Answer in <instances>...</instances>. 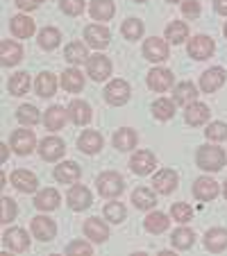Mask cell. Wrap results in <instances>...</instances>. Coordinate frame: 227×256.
<instances>
[{
    "label": "cell",
    "instance_id": "cell-43",
    "mask_svg": "<svg viewBox=\"0 0 227 256\" xmlns=\"http://www.w3.org/2000/svg\"><path fill=\"white\" fill-rule=\"evenodd\" d=\"M121 32L127 41H136V39H141V34H143V23H141L139 18H127V20H123Z\"/></svg>",
    "mask_w": 227,
    "mask_h": 256
},
{
    "label": "cell",
    "instance_id": "cell-7",
    "mask_svg": "<svg viewBox=\"0 0 227 256\" xmlns=\"http://www.w3.org/2000/svg\"><path fill=\"white\" fill-rule=\"evenodd\" d=\"M225 78H227L225 68L213 66V68H209V70L202 72V78H200V88H202L204 93H216L218 88L225 84Z\"/></svg>",
    "mask_w": 227,
    "mask_h": 256
},
{
    "label": "cell",
    "instance_id": "cell-18",
    "mask_svg": "<svg viewBox=\"0 0 227 256\" xmlns=\"http://www.w3.org/2000/svg\"><path fill=\"white\" fill-rule=\"evenodd\" d=\"M23 59V48L21 44H14V41H0V62L3 66H16V64Z\"/></svg>",
    "mask_w": 227,
    "mask_h": 256
},
{
    "label": "cell",
    "instance_id": "cell-47",
    "mask_svg": "<svg viewBox=\"0 0 227 256\" xmlns=\"http://www.w3.org/2000/svg\"><path fill=\"white\" fill-rule=\"evenodd\" d=\"M59 7H62L64 14L78 16L84 12V0H59Z\"/></svg>",
    "mask_w": 227,
    "mask_h": 256
},
{
    "label": "cell",
    "instance_id": "cell-44",
    "mask_svg": "<svg viewBox=\"0 0 227 256\" xmlns=\"http://www.w3.org/2000/svg\"><path fill=\"white\" fill-rule=\"evenodd\" d=\"M105 218L109 220V222L118 224L125 220V206H123L121 202H109L105 204Z\"/></svg>",
    "mask_w": 227,
    "mask_h": 256
},
{
    "label": "cell",
    "instance_id": "cell-4",
    "mask_svg": "<svg viewBox=\"0 0 227 256\" xmlns=\"http://www.w3.org/2000/svg\"><path fill=\"white\" fill-rule=\"evenodd\" d=\"M186 50H188V54H191L193 59H198V62H204V59H209L213 54V50H216V44H213V39L204 36V34H198V36H193V39H188Z\"/></svg>",
    "mask_w": 227,
    "mask_h": 256
},
{
    "label": "cell",
    "instance_id": "cell-15",
    "mask_svg": "<svg viewBox=\"0 0 227 256\" xmlns=\"http://www.w3.org/2000/svg\"><path fill=\"white\" fill-rule=\"evenodd\" d=\"M3 240H5V247L10 252H25L30 247L28 232H25V229H21V227L7 229L5 236H3Z\"/></svg>",
    "mask_w": 227,
    "mask_h": 256
},
{
    "label": "cell",
    "instance_id": "cell-53",
    "mask_svg": "<svg viewBox=\"0 0 227 256\" xmlns=\"http://www.w3.org/2000/svg\"><path fill=\"white\" fill-rule=\"evenodd\" d=\"M222 195H225V200H227V182L222 184Z\"/></svg>",
    "mask_w": 227,
    "mask_h": 256
},
{
    "label": "cell",
    "instance_id": "cell-20",
    "mask_svg": "<svg viewBox=\"0 0 227 256\" xmlns=\"http://www.w3.org/2000/svg\"><path fill=\"white\" fill-rule=\"evenodd\" d=\"M204 247L213 254L218 252H225L227 250V229H220V227H213L204 234Z\"/></svg>",
    "mask_w": 227,
    "mask_h": 256
},
{
    "label": "cell",
    "instance_id": "cell-42",
    "mask_svg": "<svg viewBox=\"0 0 227 256\" xmlns=\"http://www.w3.org/2000/svg\"><path fill=\"white\" fill-rule=\"evenodd\" d=\"M30 91V75L28 72H16V75H12L10 80V93L12 96H25V93Z\"/></svg>",
    "mask_w": 227,
    "mask_h": 256
},
{
    "label": "cell",
    "instance_id": "cell-28",
    "mask_svg": "<svg viewBox=\"0 0 227 256\" xmlns=\"http://www.w3.org/2000/svg\"><path fill=\"white\" fill-rule=\"evenodd\" d=\"M84 86V75L78 68H68L62 72V88L66 93H80Z\"/></svg>",
    "mask_w": 227,
    "mask_h": 256
},
{
    "label": "cell",
    "instance_id": "cell-48",
    "mask_svg": "<svg viewBox=\"0 0 227 256\" xmlns=\"http://www.w3.org/2000/svg\"><path fill=\"white\" fill-rule=\"evenodd\" d=\"M16 213H19V208H16L14 200H12V198H3V220H0V222L10 224L12 220L16 218Z\"/></svg>",
    "mask_w": 227,
    "mask_h": 256
},
{
    "label": "cell",
    "instance_id": "cell-31",
    "mask_svg": "<svg viewBox=\"0 0 227 256\" xmlns=\"http://www.w3.org/2000/svg\"><path fill=\"white\" fill-rule=\"evenodd\" d=\"M64 57H66L68 64H73V66H80V64H87L89 62V52H87V46L80 44V41H73V44L66 46V50H64Z\"/></svg>",
    "mask_w": 227,
    "mask_h": 256
},
{
    "label": "cell",
    "instance_id": "cell-46",
    "mask_svg": "<svg viewBox=\"0 0 227 256\" xmlns=\"http://www.w3.org/2000/svg\"><path fill=\"white\" fill-rule=\"evenodd\" d=\"M204 136H207L209 140H213V143L227 140V125L225 122H211V125H207V130H204Z\"/></svg>",
    "mask_w": 227,
    "mask_h": 256
},
{
    "label": "cell",
    "instance_id": "cell-51",
    "mask_svg": "<svg viewBox=\"0 0 227 256\" xmlns=\"http://www.w3.org/2000/svg\"><path fill=\"white\" fill-rule=\"evenodd\" d=\"M41 2H46V0H16V5H19L23 12H32V10H37V7H39Z\"/></svg>",
    "mask_w": 227,
    "mask_h": 256
},
{
    "label": "cell",
    "instance_id": "cell-32",
    "mask_svg": "<svg viewBox=\"0 0 227 256\" xmlns=\"http://www.w3.org/2000/svg\"><path fill=\"white\" fill-rule=\"evenodd\" d=\"M12 32H14V36H19V39H28V36H32L34 34V20L30 18V16H14L10 23Z\"/></svg>",
    "mask_w": 227,
    "mask_h": 256
},
{
    "label": "cell",
    "instance_id": "cell-50",
    "mask_svg": "<svg viewBox=\"0 0 227 256\" xmlns=\"http://www.w3.org/2000/svg\"><path fill=\"white\" fill-rule=\"evenodd\" d=\"M91 252H93V247L89 245V242H82V240H75L66 247V254H87L89 256Z\"/></svg>",
    "mask_w": 227,
    "mask_h": 256
},
{
    "label": "cell",
    "instance_id": "cell-2",
    "mask_svg": "<svg viewBox=\"0 0 227 256\" xmlns=\"http://www.w3.org/2000/svg\"><path fill=\"white\" fill-rule=\"evenodd\" d=\"M96 186H98V193H100L102 198H118V195L123 193V188H125V182H123V177L118 172L107 170V172L98 174Z\"/></svg>",
    "mask_w": 227,
    "mask_h": 256
},
{
    "label": "cell",
    "instance_id": "cell-33",
    "mask_svg": "<svg viewBox=\"0 0 227 256\" xmlns=\"http://www.w3.org/2000/svg\"><path fill=\"white\" fill-rule=\"evenodd\" d=\"M114 148L121 152H130L132 148H136V132L130 127H123L114 134Z\"/></svg>",
    "mask_w": 227,
    "mask_h": 256
},
{
    "label": "cell",
    "instance_id": "cell-41",
    "mask_svg": "<svg viewBox=\"0 0 227 256\" xmlns=\"http://www.w3.org/2000/svg\"><path fill=\"white\" fill-rule=\"evenodd\" d=\"M152 114H155V118H159V120H170L175 114V102L166 100V98H159V100L152 102Z\"/></svg>",
    "mask_w": 227,
    "mask_h": 256
},
{
    "label": "cell",
    "instance_id": "cell-11",
    "mask_svg": "<svg viewBox=\"0 0 227 256\" xmlns=\"http://www.w3.org/2000/svg\"><path fill=\"white\" fill-rule=\"evenodd\" d=\"M173 82H175V78L168 68H152V70L148 72V86L157 93L168 91V88L173 86Z\"/></svg>",
    "mask_w": 227,
    "mask_h": 256
},
{
    "label": "cell",
    "instance_id": "cell-22",
    "mask_svg": "<svg viewBox=\"0 0 227 256\" xmlns=\"http://www.w3.org/2000/svg\"><path fill=\"white\" fill-rule=\"evenodd\" d=\"M184 120H186L188 125H193V127L204 125V122L209 120V106L195 100L193 104L186 106V112H184Z\"/></svg>",
    "mask_w": 227,
    "mask_h": 256
},
{
    "label": "cell",
    "instance_id": "cell-55",
    "mask_svg": "<svg viewBox=\"0 0 227 256\" xmlns=\"http://www.w3.org/2000/svg\"><path fill=\"white\" fill-rule=\"evenodd\" d=\"M222 32H225V36H227V23H225V28H222Z\"/></svg>",
    "mask_w": 227,
    "mask_h": 256
},
{
    "label": "cell",
    "instance_id": "cell-54",
    "mask_svg": "<svg viewBox=\"0 0 227 256\" xmlns=\"http://www.w3.org/2000/svg\"><path fill=\"white\" fill-rule=\"evenodd\" d=\"M166 2H182V0H166Z\"/></svg>",
    "mask_w": 227,
    "mask_h": 256
},
{
    "label": "cell",
    "instance_id": "cell-10",
    "mask_svg": "<svg viewBox=\"0 0 227 256\" xmlns=\"http://www.w3.org/2000/svg\"><path fill=\"white\" fill-rule=\"evenodd\" d=\"M10 145L12 150L16 154H30L34 150V145H37V138H34V132L30 130H16L10 138Z\"/></svg>",
    "mask_w": 227,
    "mask_h": 256
},
{
    "label": "cell",
    "instance_id": "cell-19",
    "mask_svg": "<svg viewBox=\"0 0 227 256\" xmlns=\"http://www.w3.org/2000/svg\"><path fill=\"white\" fill-rule=\"evenodd\" d=\"M80 174H82V170H80V166L75 161H64V164H59L55 168V179L59 184H75Z\"/></svg>",
    "mask_w": 227,
    "mask_h": 256
},
{
    "label": "cell",
    "instance_id": "cell-26",
    "mask_svg": "<svg viewBox=\"0 0 227 256\" xmlns=\"http://www.w3.org/2000/svg\"><path fill=\"white\" fill-rule=\"evenodd\" d=\"M66 118H68V109H64V106L55 104V106H50L48 112H46V116H44V125H46V130L57 132V130H62V127H64Z\"/></svg>",
    "mask_w": 227,
    "mask_h": 256
},
{
    "label": "cell",
    "instance_id": "cell-6",
    "mask_svg": "<svg viewBox=\"0 0 227 256\" xmlns=\"http://www.w3.org/2000/svg\"><path fill=\"white\" fill-rule=\"evenodd\" d=\"M87 70L93 82H102V80H107L111 75V62L105 54H93L87 62Z\"/></svg>",
    "mask_w": 227,
    "mask_h": 256
},
{
    "label": "cell",
    "instance_id": "cell-38",
    "mask_svg": "<svg viewBox=\"0 0 227 256\" xmlns=\"http://www.w3.org/2000/svg\"><path fill=\"white\" fill-rule=\"evenodd\" d=\"M132 202H134L136 208L148 211V208H152L157 204V198H155V193H152L150 188H136L134 193H132Z\"/></svg>",
    "mask_w": 227,
    "mask_h": 256
},
{
    "label": "cell",
    "instance_id": "cell-13",
    "mask_svg": "<svg viewBox=\"0 0 227 256\" xmlns=\"http://www.w3.org/2000/svg\"><path fill=\"white\" fill-rule=\"evenodd\" d=\"M152 186H155V190L159 195H168L175 190V186H177V172L170 168H164L159 170V172L152 177Z\"/></svg>",
    "mask_w": 227,
    "mask_h": 256
},
{
    "label": "cell",
    "instance_id": "cell-36",
    "mask_svg": "<svg viewBox=\"0 0 227 256\" xmlns=\"http://www.w3.org/2000/svg\"><path fill=\"white\" fill-rule=\"evenodd\" d=\"M34 86H37V93H39L41 98H50L57 91V80H55V75H50V72H39Z\"/></svg>",
    "mask_w": 227,
    "mask_h": 256
},
{
    "label": "cell",
    "instance_id": "cell-17",
    "mask_svg": "<svg viewBox=\"0 0 227 256\" xmlns=\"http://www.w3.org/2000/svg\"><path fill=\"white\" fill-rule=\"evenodd\" d=\"M32 234L37 240H50L57 234V227H55V222L50 218L37 216V218H32Z\"/></svg>",
    "mask_w": 227,
    "mask_h": 256
},
{
    "label": "cell",
    "instance_id": "cell-40",
    "mask_svg": "<svg viewBox=\"0 0 227 256\" xmlns=\"http://www.w3.org/2000/svg\"><path fill=\"white\" fill-rule=\"evenodd\" d=\"M62 41V32L57 28H44L39 32V46L44 50H55Z\"/></svg>",
    "mask_w": 227,
    "mask_h": 256
},
{
    "label": "cell",
    "instance_id": "cell-23",
    "mask_svg": "<svg viewBox=\"0 0 227 256\" xmlns=\"http://www.w3.org/2000/svg\"><path fill=\"white\" fill-rule=\"evenodd\" d=\"M195 100H198V88H195V84L179 82L177 86H175L173 102H177V104H182V106H188V104H193Z\"/></svg>",
    "mask_w": 227,
    "mask_h": 256
},
{
    "label": "cell",
    "instance_id": "cell-49",
    "mask_svg": "<svg viewBox=\"0 0 227 256\" xmlns=\"http://www.w3.org/2000/svg\"><path fill=\"white\" fill-rule=\"evenodd\" d=\"M182 14L186 18H195L200 14V2L198 0H182Z\"/></svg>",
    "mask_w": 227,
    "mask_h": 256
},
{
    "label": "cell",
    "instance_id": "cell-8",
    "mask_svg": "<svg viewBox=\"0 0 227 256\" xmlns=\"http://www.w3.org/2000/svg\"><path fill=\"white\" fill-rule=\"evenodd\" d=\"M91 202H93V198L87 186H82V184L71 186V190H68V206H71L73 211H84V208L91 206Z\"/></svg>",
    "mask_w": 227,
    "mask_h": 256
},
{
    "label": "cell",
    "instance_id": "cell-14",
    "mask_svg": "<svg viewBox=\"0 0 227 256\" xmlns=\"http://www.w3.org/2000/svg\"><path fill=\"white\" fill-rule=\"evenodd\" d=\"M84 39H87V46H91V48H96V50H102V48H107L111 34L105 25H89V28L84 30Z\"/></svg>",
    "mask_w": 227,
    "mask_h": 256
},
{
    "label": "cell",
    "instance_id": "cell-52",
    "mask_svg": "<svg viewBox=\"0 0 227 256\" xmlns=\"http://www.w3.org/2000/svg\"><path fill=\"white\" fill-rule=\"evenodd\" d=\"M213 10H216L218 14L227 16V0H213Z\"/></svg>",
    "mask_w": 227,
    "mask_h": 256
},
{
    "label": "cell",
    "instance_id": "cell-37",
    "mask_svg": "<svg viewBox=\"0 0 227 256\" xmlns=\"http://www.w3.org/2000/svg\"><path fill=\"white\" fill-rule=\"evenodd\" d=\"M170 240H173L175 250H191V247H193V240H195V234L188 227H182V229H175Z\"/></svg>",
    "mask_w": 227,
    "mask_h": 256
},
{
    "label": "cell",
    "instance_id": "cell-3",
    "mask_svg": "<svg viewBox=\"0 0 227 256\" xmlns=\"http://www.w3.org/2000/svg\"><path fill=\"white\" fill-rule=\"evenodd\" d=\"M130 93H132V88L125 80H111L105 86V100L114 106H121L130 100Z\"/></svg>",
    "mask_w": 227,
    "mask_h": 256
},
{
    "label": "cell",
    "instance_id": "cell-30",
    "mask_svg": "<svg viewBox=\"0 0 227 256\" xmlns=\"http://www.w3.org/2000/svg\"><path fill=\"white\" fill-rule=\"evenodd\" d=\"M114 12H116L114 0H91V5H89V14L96 20H109Z\"/></svg>",
    "mask_w": 227,
    "mask_h": 256
},
{
    "label": "cell",
    "instance_id": "cell-9",
    "mask_svg": "<svg viewBox=\"0 0 227 256\" xmlns=\"http://www.w3.org/2000/svg\"><path fill=\"white\" fill-rule=\"evenodd\" d=\"M155 166H157V159H155V154H152L150 150L134 152L132 159H130V168H132V172L134 174H150L152 170H155Z\"/></svg>",
    "mask_w": 227,
    "mask_h": 256
},
{
    "label": "cell",
    "instance_id": "cell-5",
    "mask_svg": "<svg viewBox=\"0 0 227 256\" xmlns=\"http://www.w3.org/2000/svg\"><path fill=\"white\" fill-rule=\"evenodd\" d=\"M64 152H66V143H64L62 138H57V136H46L39 143V154H41V159H46V161L62 159Z\"/></svg>",
    "mask_w": 227,
    "mask_h": 256
},
{
    "label": "cell",
    "instance_id": "cell-34",
    "mask_svg": "<svg viewBox=\"0 0 227 256\" xmlns=\"http://www.w3.org/2000/svg\"><path fill=\"white\" fill-rule=\"evenodd\" d=\"M168 224H170L168 216H166V213H161V211H152V213H150V216L143 220V227L148 229L150 234H161V232H166V229H168Z\"/></svg>",
    "mask_w": 227,
    "mask_h": 256
},
{
    "label": "cell",
    "instance_id": "cell-35",
    "mask_svg": "<svg viewBox=\"0 0 227 256\" xmlns=\"http://www.w3.org/2000/svg\"><path fill=\"white\" fill-rule=\"evenodd\" d=\"M166 39H168L173 46L184 44V41L188 39V28H186V23H182V20H173V23L166 28Z\"/></svg>",
    "mask_w": 227,
    "mask_h": 256
},
{
    "label": "cell",
    "instance_id": "cell-27",
    "mask_svg": "<svg viewBox=\"0 0 227 256\" xmlns=\"http://www.w3.org/2000/svg\"><path fill=\"white\" fill-rule=\"evenodd\" d=\"M68 118H71L75 125H87L91 120V106L84 100H73L68 104Z\"/></svg>",
    "mask_w": 227,
    "mask_h": 256
},
{
    "label": "cell",
    "instance_id": "cell-29",
    "mask_svg": "<svg viewBox=\"0 0 227 256\" xmlns=\"http://www.w3.org/2000/svg\"><path fill=\"white\" fill-rule=\"evenodd\" d=\"M34 206L39 211H55L59 206V193L55 188H44L34 198Z\"/></svg>",
    "mask_w": 227,
    "mask_h": 256
},
{
    "label": "cell",
    "instance_id": "cell-12",
    "mask_svg": "<svg viewBox=\"0 0 227 256\" xmlns=\"http://www.w3.org/2000/svg\"><path fill=\"white\" fill-rule=\"evenodd\" d=\"M143 57L150 62H166L168 59V44L159 36H150L143 44Z\"/></svg>",
    "mask_w": 227,
    "mask_h": 256
},
{
    "label": "cell",
    "instance_id": "cell-45",
    "mask_svg": "<svg viewBox=\"0 0 227 256\" xmlns=\"http://www.w3.org/2000/svg\"><path fill=\"white\" fill-rule=\"evenodd\" d=\"M170 216H173V220H177V222H191L193 208L184 202H175L173 206H170Z\"/></svg>",
    "mask_w": 227,
    "mask_h": 256
},
{
    "label": "cell",
    "instance_id": "cell-1",
    "mask_svg": "<svg viewBox=\"0 0 227 256\" xmlns=\"http://www.w3.org/2000/svg\"><path fill=\"white\" fill-rule=\"evenodd\" d=\"M195 164L207 172H218L225 166V152L216 145H200L198 152H195Z\"/></svg>",
    "mask_w": 227,
    "mask_h": 256
},
{
    "label": "cell",
    "instance_id": "cell-24",
    "mask_svg": "<svg viewBox=\"0 0 227 256\" xmlns=\"http://www.w3.org/2000/svg\"><path fill=\"white\" fill-rule=\"evenodd\" d=\"M78 148L84 152V154H96V152H100V148H102V136L93 130L82 132L78 138Z\"/></svg>",
    "mask_w": 227,
    "mask_h": 256
},
{
    "label": "cell",
    "instance_id": "cell-56",
    "mask_svg": "<svg viewBox=\"0 0 227 256\" xmlns=\"http://www.w3.org/2000/svg\"><path fill=\"white\" fill-rule=\"evenodd\" d=\"M134 2H148V0H134Z\"/></svg>",
    "mask_w": 227,
    "mask_h": 256
},
{
    "label": "cell",
    "instance_id": "cell-39",
    "mask_svg": "<svg viewBox=\"0 0 227 256\" xmlns=\"http://www.w3.org/2000/svg\"><path fill=\"white\" fill-rule=\"evenodd\" d=\"M16 118H19L21 125H28V127H34L37 122L41 120L39 109H37L34 104H21L19 112H16Z\"/></svg>",
    "mask_w": 227,
    "mask_h": 256
},
{
    "label": "cell",
    "instance_id": "cell-25",
    "mask_svg": "<svg viewBox=\"0 0 227 256\" xmlns=\"http://www.w3.org/2000/svg\"><path fill=\"white\" fill-rule=\"evenodd\" d=\"M84 234L93 242H105L109 238V229H107V224L102 222L100 218H89L87 222H84Z\"/></svg>",
    "mask_w": 227,
    "mask_h": 256
},
{
    "label": "cell",
    "instance_id": "cell-16",
    "mask_svg": "<svg viewBox=\"0 0 227 256\" xmlns=\"http://www.w3.org/2000/svg\"><path fill=\"white\" fill-rule=\"evenodd\" d=\"M193 195H195V200H200V202H211V200H216V195H218V184L211 177L195 179Z\"/></svg>",
    "mask_w": 227,
    "mask_h": 256
},
{
    "label": "cell",
    "instance_id": "cell-21",
    "mask_svg": "<svg viewBox=\"0 0 227 256\" xmlns=\"http://www.w3.org/2000/svg\"><path fill=\"white\" fill-rule=\"evenodd\" d=\"M12 184H14L21 193H34L39 179H37V174L30 172V170H14V172H12Z\"/></svg>",
    "mask_w": 227,
    "mask_h": 256
}]
</instances>
